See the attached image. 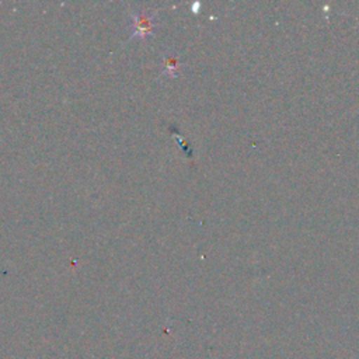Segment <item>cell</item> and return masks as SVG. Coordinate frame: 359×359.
Wrapping results in <instances>:
<instances>
[{"label":"cell","mask_w":359,"mask_h":359,"mask_svg":"<svg viewBox=\"0 0 359 359\" xmlns=\"http://www.w3.org/2000/svg\"><path fill=\"white\" fill-rule=\"evenodd\" d=\"M130 15H132V25H133L132 35L129 36L130 39L132 38L143 39L146 36L153 35V28L156 27V22H154L156 13L146 14V13H136V11H133Z\"/></svg>","instance_id":"6da1fadb"},{"label":"cell","mask_w":359,"mask_h":359,"mask_svg":"<svg viewBox=\"0 0 359 359\" xmlns=\"http://www.w3.org/2000/svg\"><path fill=\"white\" fill-rule=\"evenodd\" d=\"M178 57L174 56V55H170V56H165L164 57V69H163V74H167V76H171V77H175L177 76V70H178Z\"/></svg>","instance_id":"7a4b0ae2"}]
</instances>
